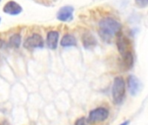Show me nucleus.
Returning <instances> with one entry per match:
<instances>
[{"instance_id":"obj_5","label":"nucleus","mask_w":148,"mask_h":125,"mask_svg":"<svg viewBox=\"0 0 148 125\" xmlns=\"http://www.w3.org/2000/svg\"><path fill=\"white\" fill-rule=\"evenodd\" d=\"M24 47L28 50H33L44 47V39L39 34H32L24 43Z\"/></svg>"},{"instance_id":"obj_3","label":"nucleus","mask_w":148,"mask_h":125,"mask_svg":"<svg viewBox=\"0 0 148 125\" xmlns=\"http://www.w3.org/2000/svg\"><path fill=\"white\" fill-rule=\"evenodd\" d=\"M112 96L115 104H120L125 100V82L122 77H117L114 78L112 88Z\"/></svg>"},{"instance_id":"obj_6","label":"nucleus","mask_w":148,"mask_h":125,"mask_svg":"<svg viewBox=\"0 0 148 125\" xmlns=\"http://www.w3.org/2000/svg\"><path fill=\"white\" fill-rule=\"evenodd\" d=\"M73 12L74 9L72 6H63L58 10L57 13V18L61 22H71L73 19Z\"/></svg>"},{"instance_id":"obj_19","label":"nucleus","mask_w":148,"mask_h":125,"mask_svg":"<svg viewBox=\"0 0 148 125\" xmlns=\"http://www.w3.org/2000/svg\"><path fill=\"white\" fill-rule=\"evenodd\" d=\"M0 2H1V0H0Z\"/></svg>"},{"instance_id":"obj_15","label":"nucleus","mask_w":148,"mask_h":125,"mask_svg":"<svg viewBox=\"0 0 148 125\" xmlns=\"http://www.w3.org/2000/svg\"><path fill=\"white\" fill-rule=\"evenodd\" d=\"M0 125H10L7 122H0Z\"/></svg>"},{"instance_id":"obj_11","label":"nucleus","mask_w":148,"mask_h":125,"mask_svg":"<svg viewBox=\"0 0 148 125\" xmlns=\"http://www.w3.org/2000/svg\"><path fill=\"white\" fill-rule=\"evenodd\" d=\"M60 44L63 47H73L77 45V40L73 35L66 34L62 37Z\"/></svg>"},{"instance_id":"obj_12","label":"nucleus","mask_w":148,"mask_h":125,"mask_svg":"<svg viewBox=\"0 0 148 125\" xmlns=\"http://www.w3.org/2000/svg\"><path fill=\"white\" fill-rule=\"evenodd\" d=\"M20 43H21V36L19 34H14L9 39V45L12 48L15 49L19 48Z\"/></svg>"},{"instance_id":"obj_1","label":"nucleus","mask_w":148,"mask_h":125,"mask_svg":"<svg viewBox=\"0 0 148 125\" xmlns=\"http://www.w3.org/2000/svg\"><path fill=\"white\" fill-rule=\"evenodd\" d=\"M99 33L100 37L104 41L106 42L111 41V39L114 36L119 34L121 31V24L119 22L110 17H106L101 19L99 21Z\"/></svg>"},{"instance_id":"obj_2","label":"nucleus","mask_w":148,"mask_h":125,"mask_svg":"<svg viewBox=\"0 0 148 125\" xmlns=\"http://www.w3.org/2000/svg\"><path fill=\"white\" fill-rule=\"evenodd\" d=\"M117 47L122 57L125 67L126 69H131L133 65V54L129 39L122 34H119L117 39Z\"/></svg>"},{"instance_id":"obj_18","label":"nucleus","mask_w":148,"mask_h":125,"mask_svg":"<svg viewBox=\"0 0 148 125\" xmlns=\"http://www.w3.org/2000/svg\"><path fill=\"white\" fill-rule=\"evenodd\" d=\"M0 22H1V18H0Z\"/></svg>"},{"instance_id":"obj_13","label":"nucleus","mask_w":148,"mask_h":125,"mask_svg":"<svg viewBox=\"0 0 148 125\" xmlns=\"http://www.w3.org/2000/svg\"><path fill=\"white\" fill-rule=\"evenodd\" d=\"M135 4L139 8H145L148 5V0H135Z\"/></svg>"},{"instance_id":"obj_7","label":"nucleus","mask_w":148,"mask_h":125,"mask_svg":"<svg viewBox=\"0 0 148 125\" xmlns=\"http://www.w3.org/2000/svg\"><path fill=\"white\" fill-rule=\"evenodd\" d=\"M127 86H128L129 92L132 96L138 95L140 92L141 88H142L140 81L138 79V77L132 75L129 76L127 78Z\"/></svg>"},{"instance_id":"obj_17","label":"nucleus","mask_w":148,"mask_h":125,"mask_svg":"<svg viewBox=\"0 0 148 125\" xmlns=\"http://www.w3.org/2000/svg\"><path fill=\"white\" fill-rule=\"evenodd\" d=\"M3 46V41L0 39V49H1V47Z\"/></svg>"},{"instance_id":"obj_9","label":"nucleus","mask_w":148,"mask_h":125,"mask_svg":"<svg viewBox=\"0 0 148 125\" xmlns=\"http://www.w3.org/2000/svg\"><path fill=\"white\" fill-rule=\"evenodd\" d=\"M58 38H59V33L56 31H49L47 34L46 37V43L47 46L51 50H55L58 47Z\"/></svg>"},{"instance_id":"obj_8","label":"nucleus","mask_w":148,"mask_h":125,"mask_svg":"<svg viewBox=\"0 0 148 125\" xmlns=\"http://www.w3.org/2000/svg\"><path fill=\"white\" fill-rule=\"evenodd\" d=\"M22 11H23L22 6L15 1L7 2L3 8V12L5 14L11 15V16H17V15L20 14L22 12Z\"/></svg>"},{"instance_id":"obj_14","label":"nucleus","mask_w":148,"mask_h":125,"mask_svg":"<svg viewBox=\"0 0 148 125\" xmlns=\"http://www.w3.org/2000/svg\"><path fill=\"white\" fill-rule=\"evenodd\" d=\"M88 122H89L88 120L86 117L83 116V117H80L78 120H76L75 124H74V125H89Z\"/></svg>"},{"instance_id":"obj_10","label":"nucleus","mask_w":148,"mask_h":125,"mask_svg":"<svg viewBox=\"0 0 148 125\" xmlns=\"http://www.w3.org/2000/svg\"><path fill=\"white\" fill-rule=\"evenodd\" d=\"M82 43H83L84 47L89 50V49L94 48L97 45V39L92 34L86 32V33H84L82 36Z\"/></svg>"},{"instance_id":"obj_16","label":"nucleus","mask_w":148,"mask_h":125,"mask_svg":"<svg viewBox=\"0 0 148 125\" xmlns=\"http://www.w3.org/2000/svg\"><path fill=\"white\" fill-rule=\"evenodd\" d=\"M129 122H130L129 121H126V122H124L123 123H121L120 125H128V124H129Z\"/></svg>"},{"instance_id":"obj_4","label":"nucleus","mask_w":148,"mask_h":125,"mask_svg":"<svg viewBox=\"0 0 148 125\" xmlns=\"http://www.w3.org/2000/svg\"><path fill=\"white\" fill-rule=\"evenodd\" d=\"M109 116V111L107 109L99 107L89 113V116L87 118L89 122H100L106 120Z\"/></svg>"}]
</instances>
